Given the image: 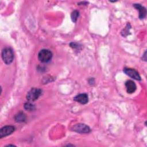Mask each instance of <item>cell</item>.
<instances>
[{
  "label": "cell",
  "mask_w": 147,
  "mask_h": 147,
  "mask_svg": "<svg viewBox=\"0 0 147 147\" xmlns=\"http://www.w3.org/2000/svg\"><path fill=\"white\" fill-rule=\"evenodd\" d=\"M14 119L17 122H23L26 120V115L23 112H20L16 115Z\"/></svg>",
  "instance_id": "cell-10"
},
{
  "label": "cell",
  "mask_w": 147,
  "mask_h": 147,
  "mask_svg": "<svg viewBox=\"0 0 147 147\" xmlns=\"http://www.w3.org/2000/svg\"><path fill=\"white\" fill-rule=\"evenodd\" d=\"M129 24H127V26H126V27L125 28V29H123V31H124V32H122V33H124V34L122 35V36H127L129 33H127V32H129V29H130V28H128V25H129Z\"/></svg>",
  "instance_id": "cell-13"
},
{
  "label": "cell",
  "mask_w": 147,
  "mask_h": 147,
  "mask_svg": "<svg viewBox=\"0 0 147 147\" xmlns=\"http://www.w3.org/2000/svg\"><path fill=\"white\" fill-rule=\"evenodd\" d=\"M2 59L6 64H11L14 59V53L11 48H5L2 51Z\"/></svg>",
  "instance_id": "cell-1"
},
{
  "label": "cell",
  "mask_w": 147,
  "mask_h": 147,
  "mask_svg": "<svg viewBox=\"0 0 147 147\" xmlns=\"http://www.w3.org/2000/svg\"><path fill=\"white\" fill-rule=\"evenodd\" d=\"M24 108L25 110H28V111H32L34 110L35 107L30 102H26L24 104Z\"/></svg>",
  "instance_id": "cell-12"
},
{
  "label": "cell",
  "mask_w": 147,
  "mask_h": 147,
  "mask_svg": "<svg viewBox=\"0 0 147 147\" xmlns=\"http://www.w3.org/2000/svg\"><path fill=\"white\" fill-rule=\"evenodd\" d=\"M74 100L77 102L80 103V104L84 105L88 102V98L87 94H80L75 96L74 98Z\"/></svg>",
  "instance_id": "cell-7"
},
{
  "label": "cell",
  "mask_w": 147,
  "mask_h": 147,
  "mask_svg": "<svg viewBox=\"0 0 147 147\" xmlns=\"http://www.w3.org/2000/svg\"><path fill=\"white\" fill-rule=\"evenodd\" d=\"M15 130V127L13 126H5L1 129L0 138H2L4 137L7 136L13 133Z\"/></svg>",
  "instance_id": "cell-6"
},
{
  "label": "cell",
  "mask_w": 147,
  "mask_h": 147,
  "mask_svg": "<svg viewBox=\"0 0 147 147\" xmlns=\"http://www.w3.org/2000/svg\"><path fill=\"white\" fill-rule=\"evenodd\" d=\"M72 131L79 133H88L90 131V128L84 123H78L75 125L71 129Z\"/></svg>",
  "instance_id": "cell-4"
},
{
  "label": "cell",
  "mask_w": 147,
  "mask_h": 147,
  "mask_svg": "<svg viewBox=\"0 0 147 147\" xmlns=\"http://www.w3.org/2000/svg\"><path fill=\"white\" fill-rule=\"evenodd\" d=\"M52 53L51 51L46 49H41L38 54V59L41 63H48L52 58Z\"/></svg>",
  "instance_id": "cell-2"
},
{
  "label": "cell",
  "mask_w": 147,
  "mask_h": 147,
  "mask_svg": "<svg viewBox=\"0 0 147 147\" xmlns=\"http://www.w3.org/2000/svg\"><path fill=\"white\" fill-rule=\"evenodd\" d=\"M42 94V90L37 88H31L26 94V99L29 102L36 100Z\"/></svg>",
  "instance_id": "cell-3"
},
{
  "label": "cell",
  "mask_w": 147,
  "mask_h": 147,
  "mask_svg": "<svg viewBox=\"0 0 147 147\" xmlns=\"http://www.w3.org/2000/svg\"><path fill=\"white\" fill-rule=\"evenodd\" d=\"M125 86L127 92L129 94H132L136 90V85L135 83L132 80H127L125 83Z\"/></svg>",
  "instance_id": "cell-8"
},
{
  "label": "cell",
  "mask_w": 147,
  "mask_h": 147,
  "mask_svg": "<svg viewBox=\"0 0 147 147\" xmlns=\"http://www.w3.org/2000/svg\"><path fill=\"white\" fill-rule=\"evenodd\" d=\"M123 72L127 76H130V78H133V79H135L137 80H141V76L139 75L138 72L134 69L130 68H124Z\"/></svg>",
  "instance_id": "cell-5"
},
{
  "label": "cell",
  "mask_w": 147,
  "mask_h": 147,
  "mask_svg": "<svg viewBox=\"0 0 147 147\" xmlns=\"http://www.w3.org/2000/svg\"><path fill=\"white\" fill-rule=\"evenodd\" d=\"M133 6L139 11V18L140 19H143L145 17L146 14V10L145 7L142 6L141 5L138 3H136L133 5Z\"/></svg>",
  "instance_id": "cell-9"
},
{
  "label": "cell",
  "mask_w": 147,
  "mask_h": 147,
  "mask_svg": "<svg viewBox=\"0 0 147 147\" xmlns=\"http://www.w3.org/2000/svg\"><path fill=\"white\" fill-rule=\"evenodd\" d=\"M79 16V12L77 10H74V11L72 12L71 17V20L74 22H76L78 17Z\"/></svg>",
  "instance_id": "cell-11"
}]
</instances>
